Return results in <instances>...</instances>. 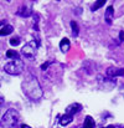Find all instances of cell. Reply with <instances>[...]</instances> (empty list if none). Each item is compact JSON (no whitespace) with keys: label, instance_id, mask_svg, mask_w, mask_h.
Listing matches in <instances>:
<instances>
[{"label":"cell","instance_id":"obj_7","mask_svg":"<svg viewBox=\"0 0 124 128\" xmlns=\"http://www.w3.org/2000/svg\"><path fill=\"white\" fill-rule=\"evenodd\" d=\"M113 18H114V10H113V6H112V5H109V6L107 8V10H106L104 20H106V22H107L108 25H111V24H112V21H113Z\"/></svg>","mask_w":124,"mask_h":128},{"label":"cell","instance_id":"obj_15","mask_svg":"<svg viewBox=\"0 0 124 128\" xmlns=\"http://www.w3.org/2000/svg\"><path fill=\"white\" fill-rule=\"evenodd\" d=\"M106 4V0H98V1H96L93 5H92V11H97L99 8H102L103 5Z\"/></svg>","mask_w":124,"mask_h":128},{"label":"cell","instance_id":"obj_20","mask_svg":"<svg viewBox=\"0 0 124 128\" xmlns=\"http://www.w3.org/2000/svg\"><path fill=\"white\" fill-rule=\"evenodd\" d=\"M5 25H6V21H5V20H1V21H0V28H1V26H5Z\"/></svg>","mask_w":124,"mask_h":128},{"label":"cell","instance_id":"obj_8","mask_svg":"<svg viewBox=\"0 0 124 128\" xmlns=\"http://www.w3.org/2000/svg\"><path fill=\"white\" fill-rule=\"evenodd\" d=\"M17 15H20V16H22V18H29V16L32 15V10H31V8L22 6V8H20V9L17 10Z\"/></svg>","mask_w":124,"mask_h":128},{"label":"cell","instance_id":"obj_11","mask_svg":"<svg viewBox=\"0 0 124 128\" xmlns=\"http://www.w3.org/2000/svg\"><path fill=\"white\" fill-rule=\"evenodd\" d=\"M14 31V28L11 25H5L0 29V36H6V35H10L11 32Z\"/></svg>","mask_w":124,"mask_h":128},{"label":"cell","instance_id":"obj_10","mask_svg":"<svg viewBox=\"0 0 124 128\" xmlns=\"http://www.w3.org/2000/svg\"><path fill=\"white\" fill-rule=\"evenodd\" d=\"M72 121H73V117H72V116L63 114V116H61L60 124H61V126H63V127H66V126H68L70 123H72Z\"/></svg>","mask_w":124,"mask_h":128},{"label":"cell","instance_id":"obj_17","mask_svg":"<svg viewBox=\"0 0 124 128\" xmlns=\"http://www.w3.org/2000/svg\"><path fill=\"white\" fill-rule=\"evenodd\" d=\"M34 28L36 31H39V15L37 14L34 15Z\"/></svg>","mask_w":124,"mask_h":128},{"label":"cell","instance_id":"obj_19","mask_svg":"<svg viewBox=\"0 0 124 128\" xmlns=\"http://www.w3.org/2000/svg\"><path fill=\"white\" fill-rule=\"evenodd\" d=\"M4 102H5V98H4V96H2V94L0 93V107H1V106L4 104Z\"/></svg>","mask_w":124,"mask_h":128},{"label":"cell","instance_id":"obj_21","mask_svg":"<svg viewBox=\"0 0 124 128\" xmlns=\"http://www.w3.org/2000/svg\"><path fill=\"white\" fill-rule=\"evenodd\" d=\"M119 38H121V40H123L124 41V31H122V32L119 34Z\"/></svg>","mask_w":124,"mask_h":128},{"label":"cell","instance_id":"obj_5","mask_svg":"<svg viewBox=\"0 0 124 128\" xmlns=\"http://www.w3.org/2000/svg\"><path fill=\"white\" fill-rule=\"evenodd\" d=\"M81 110H82V106L80 103H71L70 106H67L65 114H68V116H72L73 117L75 114H77L78 112H81Z\"/></svg>","mask_w":124,"mask_h":128},{"label":"cell","instance_id":"obj_4","mask_svg":"<svg viewBox=\"0 0 124 128\" xmlns=\"http://www.w3.org/2000/svg\"><path fill=\"white\" fill-rule=\"evenodd\" d=\"M36 51H37V45L35 42H29L22 47L21 54H22L26 58H34L35 55H36Z\"/></svg>","mask_w":124,"mask_h":128},{"label":"cell","instance_id":"obj_18","mask_svg":"<svg viewBox=\"0 0 124 128\" xmlns=\"http://www.w3.org/2000/svg\"><path fill=\"white\" fill-rule=\"evenodd\" d=\"M52 64V61H48V62H45V64H42L41 65V70L42 71H45V70H47L48 68V66Z\"/></svg>","mask_w":124,"mask_h":128},{"label":"cell","instance_id":"obj_23","mask_svg":"<svg viewBox=\"0 0 124 128\" xmlns=\"http://www.w3.org/2000/svg\"><path fill=\"white\" fill-rule=\"evenodd\" d=\"M102 128H116V127H114V126H112V124H111V126H107V127H102Z\"/></svg>","mask_w":124,"mask_h":128},{"label":"cell","instance_id":"obj_9","mask_svg":"<svg viewBox=\"0 0 124 128\" xmlns=\"http://www.w3.org/2000/svg\"><path fill=\"white\" fill-rule=\"evenodd\" d=\"M60 48H61L62 52H68V50L71 48V42H70V40L66 39V38L62 39L61 42H60Z\"/></svg>","mask_w":124,"mask_h":128},{"label":"cell","instance_id":"obj_12","mask_svg":"<svg viewBox=\"0 0 124 128\" xmlns=\"http://www.w3.org/2000/svg\"><path fill=\"white\" fill-rule=\"evenodd\" d=\"M96 126V122L91 117V116H87L84 118V123H83V128H94Z\"/></svg>","mask_w":124,"mask_h":128},{"label":"cell","instance_id":"obj_3","mask_svg":"<svg viewBox=\"0 0 124 128\" xmlns=\"http://www.w3.org/2000/svg\"><path fill=\"white\" fill-rule=\"evenodd\" d=\"M24 67H25L24 61L21 58H16V60H11L10 62H7L4 66V70L6 74H9L11 76H17L24 71Z\"/></svg>","mask_w":124,"mask_h":128},{"label":"cell","instance_id":"obj_2","mask_svg":"<svg viewBox=\"0 0 124 128\" xmlns=\"http://www.w3.org/2000/svg\"><path fill=\"white\" fill-rule=\"evenodd\" d=\"M19 120H20L19 112L16 110H14V108H10L2 116L0 126H1V128H17Z\"/></svg>","mask_w":124,"mask_h":128},{"label":"cell","instance_id":"obj_16","mask_svg":"<svg viewBox=\"0 0 124 128\" xmlns=\"http://www.w3.org/2000/svg\"><path fill=\"white\" fill-rule=\"evenodd\" d=\"M20 41H21V40H20V38H19V36H15V38H11L9 42H10L11 46H17V45L20 44Z\"/></svg>","mask_w":124,"mask_h":128},{"label":"cell","instance_id":"obj_14","mask_svg":"<svg viewBox=\"0 0 124 128\" xmlns=\"http://www.w3.org/2000/svg\"><path fill=\"white\" fill-rule=\"evenodd\" d=\"M6 57H7V58H12V60L20 58V57H19V54H17L15 50H9V51H6Z\"/></svg>","mask_w":124,"mask_h":128},{"label":"cell","instance_id":"obj_1","mask_svg":"<svg viewBox=\"0 0 124 128\" xmlns=\"http://www.w3.org/2000/svg\"><path fill=\"white\" fill-rule=\"evenodd\" d=\"M22 87V91L24 93L34 102L36 101H40L43 96V91H42V87L39 82V80L36 78V76L31 75V74H27L21 84Z\"/></svg>","mask_w":124,"mask_h":128},{"label":"cell","instance_id":"obj_22","mask_svg":"<svg viewBox=\"0 0 124 128\" xmlns=\"http://www.w3.org/2000/svg\"><path fill=\"white\" fill-rule=\"evenodd\" d=\"M20 128H31L30 126H27V124H21V127Z\"/></svg>","mask_w":124,"mask_h":128},{"label":"cell","instance_id":"obj_6","mask_svg":"<svg viewBox=\"0 0 124 128\" xmlns=\"http://www.w3.org/2000/svg\"><path fill=\"white\" fill-rule=\"evenodd\" d=\"M107 75L109 77H118V76H124V68H118V67H109L107 70Z\"/></svg>","mask_w":124,"mask_h":128},{"label":"cell","instance_id":"obj_13","mask_svg":"<svg viewBox=\"0 0 124 128\" xmlns=\"http://www.w3.org/2000/svg\"><path fill=\"white\" fill-rule=\"evenodd\" d=\"M71 30H72V35L75 38H77L78 32H80V28H78V24L76 21H71Z\"/></svg>","mask_w":124,"mask_h":128}]
</instances>
